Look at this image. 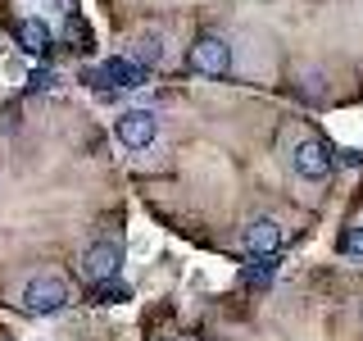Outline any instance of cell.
<instances>
[{
    "label": "cell",
    "instance_id": "8fae6325",
    "mask_svg": "<svg viewBox=\"0 0 363 341\" xmlns=\"http://www.w3.org/2000/svg\"><path fill=\"white\" fill-rule=\"evenodd\" d=\"M91 291H96V301H105V305H113V301H128V287H118V282H91Z\"/></svg>",
    "mask_w": 363,
    "mask_h": 341
},
{
    "label": "cell",
    "instance_id": "5bb4252c",
    "mask_svg": "<svg viewBox=\"0 0 363 341\" xmlns=\"http://www.w3.org/2000/svg\"><path fill=\"white\" fill-rule=\"evenodd\" d=\"M340 164H350V168H359V164H363V155H359V151H345V155H340Z\"/></svg>",
    "mask_w": 363,
    "mask_h": 341
},
{
    "label": "cell",
    "instance_id": "7c38bea8",
    "mask_svg": "<svg viewBox=\"0 0 363 341\" xmlns=\"http://www.w3.org/2000/svg\"><path fill=\"white\" fill-rule=\"evenodd\" d=\"M132 55H136L141 64H155V60H159V41H155V37H141V41H136V50H132Z\"/></svg>",
    "mask_w": 363,
    "mask_h": 341
},
{
    "label": "cell",
    "instance_id": "4fadbf2b",
    "mask_svg": "<svg viewBox=\"0 0 363 341\" xmlns=\"http://www.w3.org/2000/svg\"><path fill=\"white\" fill-rule=\"evenodd\" d=\"M50 87V73H32V91H45Z\"/></svg>",
    "mask_w": 363,
    "mask_h": 341
},
{
    "label": "cell",
    "instance_id": "52a82bcc",
    "mask_svg": "<svg viewBox=\"0 0 363 341\" xmlns=\"http://www.w3.org/2000/svg\"><path fill=\"white\" fill-rule=\"evenodd\" d=\"M281 242H286V227L277 219H255L245 227V250H281Z\"/></svg>",
    "mask_w": 363,
    "mask_h": 341
},
{
    "label": "cell",
    "instance_id": "9c48e42d",
    "mask_svg": "<svg viewBox=\"0 0 363 341\" xmlns=\"http://www.w3.org/2000/svg\"><path fill=\"white\" fill-rule=\"evenodd\" d=\"M14 37H18V45L28 55H45V50H50V28H45L41 18H23L14 28Z\"/></svg>",
    "mask_w": 363,
    "mask_h": 341
},
{
    "label": "cell",
    "instance_id": "5b68a950",
    "mask_svg": "<svg viewBox=\"0 0 363 341\" xmlns=\"http://www.w3.org/2000/svg\"><path fill=\"white\" fill-rule=\"evenodd\" d=\"M82 278L86 282H109V278H118V269H123V246L118 242H109V237H100V242H91L82 250Z\"/></svg>",
    "mask_w": 363,
    "mask_h": 341
},
{
    "label": "cell",
    "instance_id": "277c9868",
    "mask_svg": "<svg viewBox=\"0 0 363 341\" xmlns=\"http://www.w3.org/2000/svg\"><path fill=\"white\" fill-rule=\"evenodd\" d=\"M332 146L323 141V136H304L300 146H295V155H291V168H295V178H304V182H327L332 178Z\"/></svg>",
    "mask_w": 363,
    "mask_h": 341
},
{
    "label": "cell",
    "instance_id": "7a4b0ae2",
    "mask_svg": "<svg viewBox=\"0 0 363 341\" xmlns=\"http://www.w3.org/2000/svg\"><path fill=\"white\" fill-rule=\"evenodd\" d=\"M186 68L200 73V77H227V73H232V45H227L223 37H213V32H204V37L191 41Z\"/></svg>",
    "mask_w": 363,
    "mask_h": 341
},
{
    "label": "cell",
    "instance_id": "3957f363",
    "mask_svg": "<svg viewBox=\"0 0 363 341\" xmlns=\"http://www.w3.org/2000/svg\"><path fill=\"white\" fill-rule=\"evenodd\" d=\"M64 305H68V282L60 278V273H37V278L23 287V310L37 314V318L60 314Z\"/></svg>",
    "mask_w": 363,
    "mask_h": 341
},
{
    "label": "cell",
    "instance_id": "8992f818",
    "mask_svg": "<svg viewBox=\"0 0 363 341\" xmlns=\"http://www.w3.org/2000/svg\"><path fill=\"white\" fill-rule=\"evenodd\" d=\"M113 136H118L128 151H145V146H155V136H159V119L150 109H128V114H118V123H113Z\"/></svg>",
    "mask_w": 363,
    "mask_h": 341
},
{
    "label": "cell",
    "instance_id": "6da1fadb",
    "mask_svg": "<svg viewBox=\"0 0 363 341\" xmlns=\"http://www.w3.org/2000/svg\"><path fill=\"white\" fill-rule=\"evenodd\" d=\"M82 82L91 91H136V87L150 82V64H141L136 55H113L100 68H86Z\"/></svg>",
    "mask_w": 363,
    "mask_h": 341
},
{
    "label": "cell",
    "instance_id": "ba28073f",
    "mask_svg": "<svg viewBox=\"0 0 363 341\" xmlns=\"http://www.w3.org/2000/svg\"><path fill=\"white\" fill-rule=\"evenodd\" d=\"M241 278L250 282V287H268V282L277 278V250H250Z\"/></svg>",
    "mask_w": 363,
    "mask_h": 341
},
{
    "label": "cell",
    "instance_id": "30bf717a",
    "mask_svg": "<svg viewBox=\"0 0 363 341\" xmlns=\"http://www.w3.org/2000/svg\"><path fill=\"white\" fill-rule=\"evenodd\" d=\"M336 250H340V255H350V259H363V223L345 227V232H340V242H336Z\"/></svg>",
    "mask_w": 363,
    "mask_h": 341
}]
</instances>
